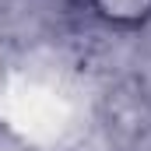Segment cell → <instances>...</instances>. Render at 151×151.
<instances>
[{
	"mask_svg": "<svg viewBox=\"0 0 151 151\" xmlns=\"http://www.w3.org/2000/svg\"><path fill=\"white\" fill-rule=\"evenodd\" d=\"M77 7L102 28L137 35L151 25V0H77Z\"/></svg>",
	"mask_w": 151,
	"mask_h": 151,
	"instance_id": "cell-1",
	"label": "cell"
},
{
	"mask_svg": "<svg viewBox=\"0 0 151 151\" xmlns=\"http://www.w3.org/2000/svg\"><path fill=\"white\" fill-rule=\"evenodd\" d=\"M74 4H77V0H74Z\"/></svg>",
	"mask_w": 151,
	"mask_h": 151,
	"instance_id": "cell-2",
	"label": "cell"
}]
</instances>
